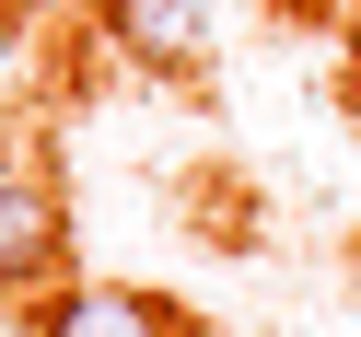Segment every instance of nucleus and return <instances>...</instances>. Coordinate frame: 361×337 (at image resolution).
<instances>
[{
  "instance_id": "obj_1",
  "label": "nucleus",
  "mask_w": 361,
  "mask_h": 337,
  "mask_svg": "<svg viewBox=\"0 0 361 337\" xmlns=\"http://www.w3.org/2000/svg\"><path fill=\"white\" fill-rule=\"evenodd\" d=\"M59 256H71V221H59V186L12 151L0 163V303H35L59 291Z\"/></svg>"
},
{
  "instance_id": "obj_2",
  "label": "nucleus",
  "mask_w": 361,
  "mask_h": 337,
  "mask_svg": "<svg viewBox=\"0 0 361 337\" xmlns=\"http://www.w3.org/2000/svg\"><path fill=\"white\" fill-rule=\"evenodd\" d=\"M35 337H175V303L117 291V279H59L35 291Z\"/></svg>"
},
{
  "instance_id": "obj_3",
  "label": "nucleus",
  "mask_w": 361,
  "mask_h": 337,
  "mask_svg": "<svg viewBox=\"0 0 361 337\" xmlns=\"http://www.w3.org/2000/svg\"><path fill=\"white\" fill-rule=\"evenodd\" d=\"M105 35L140 70H198L210 58V0H105Z\"/></svg>"
},
{
  "instance_id": "obj_4",
  "label": "nucleus",
  "mask_w": 361,
  "mask_h": 337,
  "mask_svg": "<svg viewBox=\"0 0 361 337\" xmlns=\"http://www.w3.org/2000/svg\"><path fill=\"white\" fill-rule=\"evenodd\" d=\"M350 105H361V0H350Z\"/></svg>"
},
{
  "instance_id": "obj_5",
  "label": "nucleus",
  "mask_w": 361,
  "mask_h": 337,
  "mask_svg": "<svg viewBox=\"0 0 361 337\" xmlns=\"http://www.w3.org/2000/svg\"><path fill=\"white\" fill-rule=\"evenodd\" d=\"M314 12H326V0H314Z\"/></svg>"
}]
</instances>
